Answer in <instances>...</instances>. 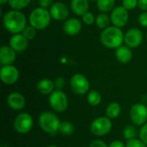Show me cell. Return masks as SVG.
<instances>
[{"instance_id":"cell-9","label":"cell","mask_w":147,"mask_h":147,"mask_svg":"<svg viewBox=\"0 0 147 147\" xmlns=\"http://www.w3.org/2000/svg\"><path fill=\"white\" fill-rule=\"evenodd\" d=\"M144 39V35L142 31L138 28H132L128 29L124 35V42L125 45L128 47L136 48L140 46Z\"/></svg>"},{"instance_id":"cell-7","label":"cell","mask_w":147,"mask_h":147,"mask_svg":"<svg viewBox=\"0 0 147 147\" xmlns=\"http://www.w3.org/2000/svg\"><path fill=\"white\" fill-rule=\"evenodd\" d=\"M49 103L54 111L59 113L64 112L68 106L67 96L61 90H55L50 95Z\"/></svg>"},{"instance_id":"cell-22","label":"cell","mask_w":147,"mask_h":147,"mask_svg":"<svg viewBox=\"0 0 147 147\" xmlns=\"http://www.w3.org/2000/svg\"><path fill=\"white\" fill-rule=\"evenodd\" d=\"M110 16L107 14V13H99L96 16V27H98L99 28H101L102 30L105 29L106 28L109 27V23H110Z\"/></svg>"},{"instance_id":"cell-5","label":"cell","mask_w":147,"mask_h":147,"mask_svg":"<svg viewBox=\"0 0 147 147\" xmlns=\"http://www.w3.org/2000/svg\"><path fill=\"white\" fill-rule=\"evenodd\" d=\"M129 20V13L122 5L115 6L110 13V21L113 26L123 28L127 25Z\"/></svg>"},{"instance_id":"cell-17","label":"cell","mask_w":147,"mask_h":147,"mask_svg":"<svg viewBox=\"0 0 147 147\" xmlns=\"http://www.w3.org/2000/svg\"><path fill=\"white\" fill-rule=\"evenodd\" d=\"M71 10L78 16H83L90 9L89 0H71Z\"/></svg>"},{"instance_id":"cell-32","label":"cell","mask_w":147,"mask_h":147,"mask_svg":"<svg viewBox=\"0 0 147 147\" xmlns=\"http://www.w3.org/2000/svg\"><path fill=\"white\" fill-rule=\"evenodd\" d=\"M138 22L143 28H147V11H142L138 16Z\"/></svg>"},{"instance_id":"cell-33","label":"cell","mask_w":147,"mask_h":147,"mask_svg":"<svg viewBox=\"0 0 147 147\" xmlns=\"http://www.w3.org/2000/svg\"><path fill=\"white\" fill-rule=\"evenodd\" d=\"M53 83H54L55 88H57L58 90H60L61 89H63L64 86H65V81L64 78H61V77L57 78L54 80Z\"/></svg>"},{"instance_id":"cell-15","label":"cell","mask_w":147,"mask_h":147,"mask_svg":"<svg viewBox=\"0 0 147 147\" xmlns=\"http://www.w3.org/2000/svg\"><path fill=\"white\" fill-rule=\"evenodd\" d=\"M9 46L16 53H22L28 48V40L24 37L22 34H12L9 41Z\"/></svg>"},{"instance_id":"cell-27","label":"cell","mask_w":147,"mask_h":147,"mask_svg":"<svg viewBox=\"0 0 147 147\" xmlns=\"http://www.w3.org/2000/svg\"><path fill=\"white\" fill-rule=\"evenodd\" d=\"M136 135H137V130L132 125H127L123 130V136L127 140L135 139Z\"/></svg>"},{"instance_id":"cell-37","label":"cell","mask_w":147,"mask_h":147,"mask_svg":"<svg viewBox=\"0 0 147 147\" xmlns=\"http://www.w3.org/2000/svg\"><path fill=\"white\" fill-rule=\"evenodd\" d=\"M138 7L143 11H147V0H139Z\"/></svg>"},{"instance_id":"cell-41","label":"cell","mask_w":147,"mask_h":147,"mask_svg":"<svg viewBox=\"0 0 147 147\" xmlns=\"http://www.w3.org/2000/svg\"><path fill=\"white\" fill-rule=\"evenodd\" d=\"M48 147H58V146H48Z\"/></svg>"},{"instance_id":"cell-39","label":"cell","mask_w":147,"mask_h":147,"mask_svg":"<svg viewBox=\"0 0 147 147\" xmlns=\"http://www.w3.org/2000/svg\"><path fill=\"white\" fill-rule=\"evenodd\" d=\"M9 2V0H0V4L1 5H4L5 3H7Z\"/></svg>"},{"instance_id":"cell-13","label":"cell","mask_w":147,"mask_h":147,"mask_svg":"<svg viewBox=\"0 0 147 147\" xmlns=\"http://www.w3.org/2000/svg\"><path fill=\"white\" fill-rule=\"evenodd\" d=\"M0 78L5 84H13L19 78V71L12 65H3L0 71Z\"/></svg>"},{"instance_id":"cell-12","label":"cell","mask_w":147,"mask_h":147,"mask_svg":"<svg viewBox=\"0 0 147 147\" xmlns=\"http://www.w3.org/2000/svg\"><path fill=\"white\" fill-rule=\"evenodd\" d=\"M130 118L135 125H144L147 121V108L144 104H134L130 109Z\"/></svg>"},{"instance_id":"cell-23","label":"cell","mask_w":147,"mask_h":147,"mask_svg":"<svg viewBox=\"0 0 147 147\" xmlns=\"http://www.w3.org/2000/svg\"><path fill=\"white\" fill-rule=\"evenodd\" d=\"M121 111V109L120 104L117 102H112L108 106V108L106 109V115H107L108 118L115 119L120 115Z\"/></svg>"},{"instance_id":"cell-31","label":"cell","mask_w":147,"mask_h":147,"mask_svg":"<svg viewBox=\"0 0 147 147\" xmlns=\"http://www.w3.org/2000/svg\"><path fill=\"white\" fill-rule=\"evenodd\" d=\"M126 147H147V145L141 140L133 139L127 141Z\"/></svg>"},{"instance_id":"cell-10","label":"cell","mask_w":147,"mask_h":147,"mask_svg":"<svg viewBox=\"0 0 147 147\" xmlns=\"http://www.w3.org/2000/svg\"><path fill=\"white\" fill-rule=\"evenodd\" d=\"M14 127L19 134H28L33 127V119L31 115L27 113L18 115L15 119Z\"/></svg>"},{"instance_id":"cell-8","label":"cell","mask_w":147,"mask_h":147,"mask_svg":"<svg viewBox=\"0 0 147 147\" xmlns=\"http://www.w3.org/2000/svg\"><path fill=\"white\" fill-rule=\"evenodd\" d=\"M71 87L76 94L84 95L90 90V82L85 76L77 73L71 78Z\"/></svg>"},{"instance_id":"cell-20","label":"cell","mask_w":147,"mask_h":147,"mask_svg":"<svg viewBox=\"0 0 147 147\" xmlns=\"http://www.w3.org/2000/svg\"><path fill=\"white\" fill-rule=\"evenodd\" d=\"M54 83L53 81H51L50 79L47 78H44L41 79L38 84H37V89L38 90L43 94V95H48V94H52L53 92V89H54Z\"/></svg>"},{"instance_id":"cell-26","label":"cell","mask_w":147,"mask_h":147,"mask_svg":"<svg viewBox=\"0 0 147 147\" xmlns=\"http://www.w3.org/2000/svg\"><path fill=\"white\" fill-rule=\"evenodd\" d=\"M101 100H102V96L100 93L96 90H92L88 94L87 101L92 106H97L98 104H100Z\"/></svg>"},{"instance_id":"cell-25","label":"cell","mask_w":147,"mask_h":147,"mask_svg":"<svg viewBox=\"0 0 147 147\" xmlns=\"http://www.w3.org/2000/svg\"><path fill=\"white\" fill-rule=\"evenodd\" d=\"M75 127L72 123L69 121H63L59 125V132L64 135H71L74 133Z\"/></svg>"},{"instance_id":"cell-42","label":"cell","mask_w":147,"mask_h":147,"mask_svg":"<svg viewBox=\"0 0 147 147\" xmlns=\"http://www.w3.org/2000/svg\"><path fill=\"white\" fill-rule=\"evenodd\" d=\"M146 41H147V32H146Z\"/></svg>"},{"instance_id":"cell-24","label":"cell","mask_w":147,"mask_h":147,"mask_svg":"<svg viewBox=\"0 0 147 147\" xmlns=\"http://www.w3.org/2000/svg\"><path fill=\"white\" fill-rule=\"evenodd\" d=\"M32 0H9L8 4L11 8V9L22 10L25 9Z\"/></svg>"},{"instance_id":"cell-4","label":"cell","mask_w":147,"mask_h":147,"mask_svg":"<svg viewBox=\"0 0 147 147\" xmlns=\"http://www.w3.org/2000/svg\"><path fill=\"white\" fill-rule=\"evenodd\" d=\"M60 123L58 116L51 112H44L39 117V125L40 128L50 134H56L59 132Z\"/></svg>"},{"instance_id":"cell-18","label":"cell","mask_w":147,"mask_h":147,"mask_svg":"<svg viewBox=\"0 0 147 147\" xmlns=\"http://www.w3.org/2000/svg\"><path fill=\"white\" fill-rule=\"evenodd\" d=\"M115 58L116 59L122 64L129 63L133 59V52L130 47L126 45H122L120 47L115 49Z\"/></svg>"},{"instance_id":"cell-21","label":"cell","mask_w":147,"mask_h":147,"mask_svg":"<svg viewBox=\"0 0 147 147\" xmlns=\"http://www.w3.org/2000/svg\"><path fill=\"white\" fill-rule=\"evenodd\" d=\"M96 6L100 12H111L115 7V0H96Z\"/></svg>"},{"instance_id":"cell-2","label":"cell","mask_w":147,"mask_h":147,"mask_svg":"<svg viewBox=\"0 0 147 147\" xmlns=\"http://www.w3.org/2000/svg\"><path fill=\"white\" fill-rule=\"evenodd\" d=\"M124 35L121 28L109 26L102 30L100 34V41L107 48L116 49L123 45Z\"/></svg>"},{"instance_id":"cell-14","label":"cell","mask_w":147,"mask_h":147,"mask_svg":"<svg viewBox=\"0 0 147 147\" xmlns=\"http://www.w3.org/2000/svg\"><path fill=\"white\" fill-rule=\"evenodd\" d=\"M82 22H83L82 21L75 17L68 18L67 20L64 22V24H63V30L65 34L69 36L78 35L83 28Z\"/></svg>"},{"instance_id":"cell-19","label":"cell","mask_w":147,"mask_h":147,"mask_svg":"<svg viewBox=\"0 0 147 147\" xmlns=\"http://www.w3.org/2000/svg\"><path fill=\"white\" fill-rule=\"evenodd\" d=\"M8 105L10 109L14 110H20L23 109L25 105V99L22 95H21L18 92H13L10 93L7 99Z\"/></svg>"},{"instance_id":"cell-34","label":"cell","mask_w":147,"mask_h":147,"mask_svg":"<svg viewBox=\"0 0 147 147\" xmlns=\"http://www.w3.org/2000/svg\"><path fill=\"white\" fill-rule=\"evenodd\" d=\"M140 140L147 145V123L142 127L140 132Z\"/></svg>"},{"instance_id":"cell-6","label":"cell","mask_w":147,"mask_h":147,"mask_svg":"<svg viewBox=\"0 0 147 147\" xmlns=\"http://www.w3.org/2000/svg\"><path fill=\"white\" fill-rule=\"evenodd\" d=\"M112 128V122L108 117H99L95 119L90 125V131L97 136L106 135Z\"/></svg>"},{"instance_id":"cell-16","label":"cell","mask_w":147,"mask_h":147,"mask_svg":"<svg viewBox=\"0 0 147 147\" xmlns=\"http://www.w3.org/2000/svg\"><path fill=\"white\" fill-rule=\"evenodd\" d=\"M16 58V53L9 46H2L0 48V62L3 65H12Z\"/></svg>"},{"instance_id":"cell-28","label":"cell","mask_w":147,"mask_h":147,"mask_svg":"<svg viewBox=\"0 0 147 147\" xmlns=\"http://www.w3.org/2000/svg\"><path fill=\"white\" fill-rule=\"evenodd\" d=\"M22 34L24 35V37H25L28 40H34V39L35 38L36 34H37V30H36L34 27H32L31 25L28 24V25H27L26 28L23 29V31H22Z\"/></svg>"},{"instance_id":"cell-40","label":"cell","mask_w":147,"mask_h":147,"mask_svg":"<svg viewBox=\"0 0 147 147\" xmlns=\"http://www.w3.org/2000/svg\"><path fill=\"white\" fill-rule=\"evenodd\" d=\"M95 1H96V0H89V2H95Z\"/></svg>"},{"instance_id":"cell-30","label":"cell","mask_w":147,"mask_h":147,"mask_svg":"<svg viewBox=\"0 0 147 147\" xmlns=\"http://www.w3.org/2000/svg\"><path fill=\"white\" fill-rule=\"evenodd\" d=\"M138 1L139 0H122V6L127 10H133L136 7H138Z\"/></svg>"},{"instance_id":"cell-1","label":"cell","mask_w":147,"mask_h":147,"mask_svg":"<svg viewBox=\"0 0 147 147\" xmlns=\"http://www.w3.org/2000/svg\"><path fill=\"white\" fill-rule=\"evenodd\" d=\"M27 18L21 10L10 9L3 16V25L4 28L12 34H22L26 28Z\"/></svg>"},{"instance_id":"cell-29","label":"cell","mask_w":147,"mask_h":147,"mask_svg":"<svg viewBox=\"0 0 147 147\" xmlns=\"http://www.w3.org/2000/svg\"><path fill=\"white\" fill-rule=\"evenodd\" d=\"M82 22L85 25H92L96 22V16L89 10L82 16Z\"/></svg>"},{"instance_id":"cell-3","label":"cell","mask_w":147,"mask_h":147,"mask_svg":"<svg viewBox=\"0 0 147 147\" xmlns=\"http://www.w3.org/2000/svg\"><path fill=\"white\" fill-rule=\"evenodd\" d=\"M52 20V16L50 15L49 9L37 7L34 9L28 16L29 25L34 27L36 30H43L46 29Z\"/></svg>"},{"instance_id":"cell-35","label":"cell","mask_w":147,"mask_h":147,"mask_svg":"<svg viewBox=\"0 0 147 147\" xmlns=\"http://www.w3.org/2000/svg\"><path fill=\"white\" fill-rule=\"evenodd\" d=\"M53 3V0H39V5L41 8L48 9Z\"/></svg>"},{"instance_id":"cell-38","label":"cell","mask_w":147,"mask_h":147,"mask_svg":"<svg viewBox=\"0 0 147 147\" xmlns=\"http://www.w3.org/2000/svg\"><path fill=\"white\" fill-rule=\"evenodd\" d=\"M109 147H126L124 143L120 141V140H114L113 142H111V144L109 145Z\"/></svg>"},{"instance_id":"cell-36","label":"cell","mask_w":147,"mask_h":147,"mask_svg":"<svg viewBox=\"0 0 147 147\" xmlns=\"http://www.w3.org/2000/svg\"><path fill=\"white\" fill-rule=\"evenodd\" d=\"M90 147H109L102 140H94L91 142V144L90 145Z\"/></svg>"},{"instance_id":"cell-11","label":"cell","mask_w":147,"mask_h":147,"mask_svg":"<svg viewBox=\"0 0 147 147\" xmlns=\"http://www.w3.org/2000/svg\"><path fill=\"white\" fill-rule=\"evenodd\" d=\"M49 12L52 16V19L58 22H65L68 19L70 14L68 6L62 2L53 3V5L49 8Z\"/></svg>"}]
</instances>
